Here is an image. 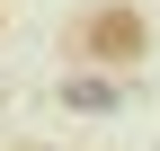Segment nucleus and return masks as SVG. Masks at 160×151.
I'll return each instance as SVG.
<instances>
[{
    "mask_svg": "<svg viewBox=\"0 0 160 151\" xmlns=\"http://www.w3.org/2000/svg\"><path fill=\"white\" fill-rule=\"evenodd\" d=\"M71 45L89 53V62H116V71H125V62H142L151 36H142V9H125V0H116V9H89V18H80Z\"/></svg>",
    "mask_w": 160,
    "mask_h": 151,
    "instance_id": "nucleus-1",
    "label": "nucleus"
},
{
    "mask_svg": "<svg viewBox=\"0 0 160 151\" xmlns=\"http://www.w3.org/2000/svg\"><path fill=\"white\" fill-rule=\"evenodd\" d=\"M62 107H80V116H107V107H116V80L80 71V80H62Z\"/></svg>",
    "mask_w": 160,
    "mask_h": 151,
    "instance_id": "nucleus-2",
    "label": "nucleus"
}]
</instances>
